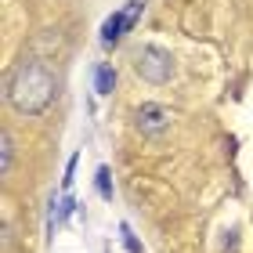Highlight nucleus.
Segmentation results:
<instances>
[{"label":"nucleus","instance_id":"1a4fd4ad","mask_svg":"<svg viewBox=\"0 0 253 253\" xmlns=\"http://www.w3.org/2000/svg\"><path fill=\"white\" fill-rule=\"evenodd\" d=\"M141 7H145V0H130V4L123 7V15H126V26H130V29H134V22L141 18Z\"/></svg>","mask_w":253,"mask_h":253},{"label":"nucleus","instance_id":"6e6552de","mask_svg":"<svg viewBox=\"0 0 253 253\" xmlns=\"http://www.w3.org/2000/svg\"><path fill=\"white\" fill-rule=\"evenodd\" d=\"M120 235H123V246H126V253H145V250H141V243L134 239L130 224H120Z\"/></svg>","mask_w":253,"mask_h":253},{"label":"nucleus","instance_id":"39448f33","mask_svg":"<svg viewBox=\"0 0 253 253\" xmlns=\"http://www.w3.org/2000/svg\"><path fill=\"white\" fill-rule=\"evenodd\" d=\"M112 87H116V69H112V65H98L94 90H98V94H112Z\"/></svg>","mask_w":253,"mask_h":253},{"label":"nucleus","instance_id":"423d86ee","mask_svg":"<svg viewBox=\"0 0 253 253\" xmlns=\"http://www.w3.org/2000/svg\"><path fill=\"white\" fill-rule=\"evenodd\" d=\"M11 156H15V137L4 134V148H0V174L11 170Z\"/></svg>","mask_w":253,"mask_h":253},{"label":"nucleus","instance_id":"f03ea898","mask_svg":"<svg viewBox=\"0 0 253 253\" xmlns=\"http://www.w3.org/2000/svg\"><path fill=\"white\" fill-rule=\"evenodd\" d=\"M134 69H137V76L145 80V84H167L170 76H174V54L163 51V47H156V43H145V47H137L134 54Z\"/></svg>","mask_w":253,"mask_h":253},{"label":"nucleus","instance_id":"20e7f679","mask_svg":"<svg viewBox=\"0 0 253 253\" xmlns=\"http://www.w3.org/2000/svg\"><path fill=\"white\" fill-rule=\"evenodd\" d=\"M126 29H130V26H126V15H123V11H116V15H109V18H105V26H101V43H105V47H112V43H120V37H123Z\"/></svg>","mask_w":253,"mask_h":253},{"label":"nucleus","instance_id":"9d476101","mask_svg":"<svg viewBox=\"0 0 253 253\" xmlns=\"http://www.w3.org/2000/svg\"><path fill=\"white\" fill-rule=\"evenodd\" d=\"M76 159H80V156H69V163H65V177H62V188H65V192L73 188V177H76Z\"/></svg>","mask_w":253,"mask_h":253},{"label":"nucleus","instance_id":"7ed1b4c3","mask_svg":"<svg viewBox=\"0 0 253 253\" xmlns=\"http://www.w3.org/2000/svg\"><path fill=\"white\" fill-rule=\"evenodd\" d=\"M170 109L167 105H156V101H145L141 109H137V116H134V126L141 130L145 137H159L163 130H170Z\"/></svg>","mask_w":253,"mask_h":253},{"label":"nucleus","instance_id":"f257e3e1","mask_svg":"<svg viewBox=\"0 0 253 253\" xmlns=\"http://www.w3.org/2000/svg\"><path fill=\"white\" fill-rule=\"evenodd\" d=\"M58 98V76L40 58H22L7 80V105L22 116H40Z\"/></svg>","mask_w":253,"mask_h":253},{"label":"nucleus","instance_id":"0eeeda50","mask_svg":"<svg viewBox=\"0 0 253 253\" xmlns=\"http://www.w3.org/2000/svg\"><path fill=\"white\" fill-rule=\"evenodd\" d=\"M98 195L112 199V181H109V167H98Z\"/></svg>","mask_w":253,"mask_h":253}]
</instances>
